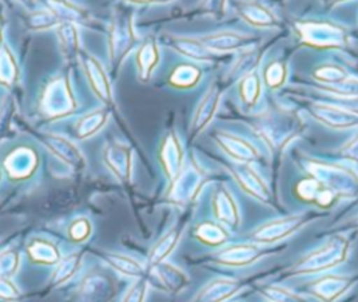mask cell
Listing matches in <instances>:
<instances>
[{
    "instance_id": "6da1fadb",
    "label": "cell",
    "mask_w": 358,
    "mask_h": 302,
    "mask_svg": "<svg viewBox=\"0 0 358 302\" xmlns=\"http://www.w3.org/2000/svg\"><path fill=\"white\" fill-rule=\"evenodd\" d=\"M85 70H87L88 80H90L94 91L99 95L101 99L109 101L110 99V88H109L108 80H106L99 63L95 59L88 57L85 62Z\"/></svg>"
},
{
    "instance_id": "7a4b0ae2",
    "label": "cell",
    "mask_w": 358,
    "mask_h": 302,
    "mask_svg": "<svg viewBox=\"0 0 358 302\" xmlns=\"http://www.w3.org/2000/svg\"><path fill=\"white\" fill-rule=\"evenodd\" d=\"M28 253L34 261L45 264H52L59 259L57 249L46 240H34L28 246Z\"/></svg>"
},
{
    "instance_id": "3957f363",
    "label": "cell",
    "mask_w": 358,
    "mask_h": 302,
    "mask_svg": "<svg viewBox=\"0 0 358 302\" xmlns=\"http://www.w3.org/2000/svg\"><path fill=\"white\" fill-rule=\"evenodd\" d=\"M106 162L110 169L117 175V176H127L129 175V161H127V154L122 148H109L106 151Z\"/></svg>"
},
{
    "instance_id": "277c9868",
    "label": "cell",
    "mask_w": 358,
    "mask_h": 302,
    "mask_svg": "<svg viewBox=\"0 0 358 302\" xmlns=\"http://www.w3.org/2000/svg\"><path fill=\"white\" fill-rule=\"evenodd\" d=\"M46 143L55 151V154L60 155L64 161H69V162L80 161L78 151L69 141H66L63 138H59V137H52V140L46 141Z\"/></svg>"
},
{
    "instance_id": "5b68a950",
    "label": "cell",
    "mask_w": 358,
    "mask_h": 302,
    "mask_svg": "<svg viewBox=\"0 0 358 302\" xmlns=\"http://www.w3.org/2000/svg\"><path fill=\"white\" fill-rule=\"evenodd\" d=\"M78 263H80V257L77 254H73L69 259H64L63 261H60L53 274V282L59 284V282H63L67 278H70L74 274V271L77 270Z\"/></svg>"
},
{
    "instance_id": "8992f818",
    "label": "cell",
    "mask_w": 358,
    "mask_h": 302,
    "mask_svg": "<svg viewBox=\"0 0 358 302\" xmlns=\"http://www.w3.org/2000/svg\"><path fill=\"white\" fill-rule=\"evenodd\" d=\"M18 267V253L7 250L0 254V278H10Z\"/></svg>"
},
{
    "instance_id": "52a82bcc",
    "label": "cell",
    "mask_w": 358,
    "mask_h": 302,
    "mask_svg": "<svg viewBox=\"0 0 358 302\" xmlns=\"http://www.w3.org/2000/svg\"><path fill=\"white\" fill-rule=\"evenodd\" d=\"M59 35L62 39V43L64 45L66 52L69 53H74L77 50L78 42H77V32L74 29V27H71L70 24H63L59 27Z\"/></svg>"
},
{
    "instance_id": "ba28073f",
    "label": "cell",
    "mask_w": 358,
    "mask_h": 302,
    "mask_svg": "<svg viewBox=\"0 0 358 302\" xmlns=\"http://www.w3.org/2000/svg\"><path fill=\"white\" fill-rule=\"evenodd\" d=\"M102 122H103V113H101V112L92 113L91 116H85L77 124V129H78L77 134L78 136H87L90 133H94L96 130V127L99 124H102Z\"/></svg>"
},
{
    "instance_id": "9c48e42d",
    "label": "cell",
    "mask_w": 358,
    "mask_h": 302,
    "mask_svg": "<svg viewBox=\"0 0 358 302\" xmlns=\"http://www.w3.org/2000/svg\"><path fill=\"white\" fill-rule=\"evenodd\" d=\"M15 76H17L15 64L6 50V53H3V56L0 57V82L10 84L13 82Z\"/></svg>"
},
{
    "instance_id": "30bf717a",
    "label": "cell",
    "mask_w": 358,
    "mask_h": 302,
    "mask_svg": "<svg viewBox=\"0 0 358 302\" xmlns=\"http://www.w3.org/2000/svg\"><path fill=\"white\" fill-rule=\"evenodd\" d=\"M106 260L117 270L123 271V273H127V274H136L140 271V267L137 266L136 261L130 260V259H126V257H122V256H117V254H109L106 256Z\"/></svg>"
},
{
    "instance_id": "8fae6325",
    "label": "cell",
    "mask_w": 358,
    "mask_h": 302,
    "mask_svg": "<svg viewBox=\"0 0 358 302\" xmlns=\"http://www.w3.org/2000/svg\"><path fill=\"white\" fill-rule=\"evenodd\" d=\"M90 231H91L90 222H88L87 220L81 218V220H76V221L70 225V228H69V235H70V238H71L73 240H78V242H80V240H83V239H85V238L88 236Z\"/></svg>"
},
{
    "instance_id": "7c38bea8",
    "label": "cell",
    "mask_w": 358,
    "mask_h": 302,
    "mask_svg": "<svg viewBox=\"0 0 358 302\" xmlns=\"http://www.w3.org/2000/svg\"><path fill=\"white\" fill-rule=\"evenodd\" d=\"M18 296H20V292L14 287V284L8 278H0V298L10 301V299H17Z\"/></svg>"
},
{
    "instance_id": "4fadbf2b",
    "label": "cell",
    "mask_w": 358,
    "mask_h": 302,
    "mask_svg": "<svg viewBox=\"0 0 358 302\" xmlns=\"http://www.w3.org/2000/svg\"><path fill=\"white\" fill-rule=\"evenodd\" d=\"M143 284L138 282L136 287L131 288V291L126 295L124 301L123 302H141V298H143Z\"/></svg>"
}]
</instances>
